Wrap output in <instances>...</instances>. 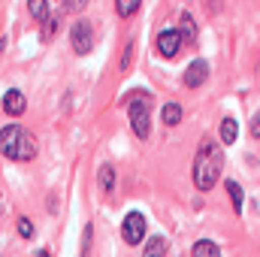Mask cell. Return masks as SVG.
Returning a JSON list of instances; mask_svg holds the SVG:
<instances>
[{"label": "cell", "instance_id": "obj_1", "mask_svg": "<svg viewBox=\"0 0 260 257\" xmlns=\"http://www.w3.org/2000/svg\"><path fill=\"white\" fill-rule=\"evenodd\" d=\"M224 173V151L215 139H203L194 157V188L197 191H212Z\"/></svg>", "mask_w": 260, "mask_h": 257}, {"label": "cell", "instance_id": "obj_2", "mask_svg": "<svg viewBox=\"0 0 260 257\" xmlns=\"http://www.w3.org/2000/svg\"><path fill=\"white\" fill-rule=\"evenodd\" d=\"M0 151L9 160H34L37 157V139L21 124H6L0 130Z\"/></svg>", "mask_w": 260, "mask_h": 257}, {"label": "cell", "instance_id": "obj_3", "mask_svg": "<svg viewBox=\"0 0 260 257\" xmlns=\"http://www.w3.org/2000/svg\"><path fill=\"white\" fill-rule=\"evenodd\" d=\"M148 103H151V94L148 91H130L127 97H124V106H127V112H130V130L139 139H148V133H151Z\"/></svg>", "mask_w": 260, "mask_h": 257}, {"label": "cell", "instance_id": "obj_4", "mask_svg": "<svg viewBox=\"0 0 260 257\" xmlns=\"http://www.w3.org/2000/svg\"><path fill=\"white\" fill-rule=\"evenodd\" d=\"M70 46H73L76 55H88V52L94 49V24L85 21V18H79V21L70 27Z\"/></svg>", "mask_w": 260, "mask_h": 257}, {"label": "cell", "instance_id": "obj_5", "mask_svg": "<svg viewBox=\"0 0 260 257\" xmlns=\"http://www.w3.org/2000/svg\"><path fill=\"white\" fill-rule=\"evenodd\" d=\"M121 236L127 245H139L145 239V215L142 212H127L124 224H121Z\"/></svg>", "mask_w": 260, "mask_h": 257}, {"label": "cell", "instance_id": "obj_6", "mask_svg": "<svg viewBox=\"0 0 260 257\" xmlns=\"http://www.w3.org/2000/svg\"><path fill=\"white\" fill-rule=\"evenodd\" d=\"M179 49H182V34H179V27H167V30L157 34V55H160V58L173 61V58L179 55Z\"/></svg>", "mask_w": 260, "mask_h": 257}, {"label": "cell", "instance_id": "obj_7", "mask_svg": "<svg viewBox=\"0 0 260 257\" xmlns=\"http://www.w3.org/2000/svg\"><path fill=\"white\" fill-rule=\"evenodd\" d=\"M206 79H209V64H206L203 58L191 61V64L185 67V73H182V82H185L188 88H200Z\"/></svg>", "mask_w": 260, "mask_h": 257}, {"label": "cell", "instance_id": "obj_8", "mask_svg": "<svg viewBox=\"0 0 260 257\" xmlns=\"http://www.w3.org/2000/svg\"><path fill=\"white\" fill-rule=\"evenodd\" d=\"M115 182H118L115 167H112V164H103V167L97 170V185H100L103 197H112V194H115Z\"/></svg>", "mask_w": 260, "mask_h": 257}, {"label": "cell", "instance_id": "obj_9", "mask_svg": "<svg viewBox=\"0 0 260 257\" xmlns=\"http://www.w3.org/2000/svg\"><path fill=\"white\" fill-rule=\"evenodd\" d=\"M24 109H27L24 94H21V91H15V88H9V91L3 94V112H6V115H21Z\"/></svg>", "mask_w": 260, "mask_h": 257}, {"label": "cell", "instance_id": "obj_10", "mask_svg": "<svg viewBox=\"0 0 260 257\" xmlns=\"http://www.w3.org/2000/svg\"><path fill=\"white\" fill-rule=\"evenodd\" d=\"M227 194H230V203H233V212L242 215V206H245V191L236 179H227Z\"/></svg>", "mask_w": 260, "mask_h": 257}, {"label": "cell", "instance_id": "obj_11", "mask_svg": "<svg viewBox=\"0 0 260 257\" xmlns=\"http://www.w3.org/2000/svg\"><path fill=\"white\" fill-rule=\"evenodd\" d=\"M167 239L164 236H151L148 242H145V248H142V257H167Z\"/></svg>", "mask_w": 260, "mask_h": 257}, {"label": "cell", "instance_id": "obj_12", "mask_svg": "<svg viewBox=\"0 0 260 257\" xmlns=\"http://www.w3.org/2000/svg\"><path fill=\"white\" fill-rule=\"evenodd\" d=\"M160 121H164L167 127H176V124L182 121V106H179V103H164V109H160Z\"/></svg>", "mask_w": 260, "mask_h": 257}, {"label": "cell", "instance_id": "obj_13", "mask_svg": "<svg viewBox=\"0 0 260 257\" xmlns=\"http://www.w3.org/2000/svg\"><path fill=\"white\" fill-rule=\"evenodd\" d=\"M191 254L194 257H221V248H218L212 239H197L194 248H191Z\"/></svg>", "mask_w": 260, "mask_h": 257}, {"label": "cell", "instance_id": "obj_14", "mask_svg": "<svg viewBox=\"0 0 260 257\" xmlns=\"http://www.w3.org/2000/svg\"><path fill=\"white\" fill-rule=\"evenodd\" d=\"M236 136H239V124H236V118L227 115V118L221 121V142H224V145H233Z\"/></svg>", "mask_w": 260, "mask_h": 257}, {"label": "cell", "instance_id": "obj_15", "mask_svg": "<svg viewBox=\"0 0 260 257\" xmlns=\"http://www.w3.org/2000/svg\"><path fill=\"white\" fill-rule=\"evenodd\" d=\"M179 34H182V43L188 40V43H194L197 40V21L191 12H182V27H179Z\"/></svg>", "mask_w": 260, "mask_h": 257}, {"label": "cell", "instance_id": "obj_16", "mask_svg": "<svg viewBox=\"0 0 260 257\" xmlns=\"http://www.w3.org/2000/svg\"><path fill=\"white\" fill-rule=\"evenodd\" d=\"M27 9L37 21H46L49 18V0H27Z\"/></svg>", "mask_w": 260, "mask_h": 257}, {"label": "cell", "instance_id": "obj_17", "mask_svg": "<svg viewBox=\"0 0 260 257\" xmlns=\"http://www.w3.org/2000/svg\"><path fill=\"white\" fill-rule=\"evenodd\" d=\"M139 6H142L139 0H118V3H115V9H118V15H121V18L136 15V12H139Z\"/></svg>", "mask_w": 260, "mask_h": 257}, {"label": "cell", "instance_id": "obj_18", "mask_svg": "<svg viewBox=\"0 0 260 257\" xmlns=\"http://www.w3.org/2000/svg\"><path fill=\"white\" fill-rule=\"evenodd\" d=\"M55 34H58V15H49V18L43 21V40L49 43V40H52Z\"/></svg>", "mask_w": 260, "mask_h": 257}, {"label": "cell", "instance_id": "obj_19", "mask_svg": "<svg viewBox=\"0 0 260 257\" xmlns=\"http://www.w3.org/2000/svg\"><path fill=\"white\" fill-rule=\"evenodd\" d=\"M18 236H21V239H30V236H34V224H30V218H24V215L18 218Z\"/></svg>", "mask_w": 260, "mask_h": 257}, {"label": "cell", "instance_id": "obj_20", "mask_svg": "<svg viewBox=\"0 0 260 257\" xmlns=\"http://www.w3.org/2000/svg\"><path fill=\"white\" fill-rule=\"evenodd\" d=\"M130 64H133V43H127V46H124V55H121V64H118V70H121V73H127Z\"/></svg>", "mask_w": 260, "mask_h": 257}, {"label": "cell", "instance_id": "obj_21", "mask_svg": "<svg viewBox=\"0 0 260 257\" xmlns=\"http://www.w3.org/2000/svg\"><path fill=\"white\" fill-rule=\"evenodd\" d=\"M85 6H88L85 0H67V3H64L67 12H79V9H85Z\"/></svg>", "mask_w": 260, "mask_h": 257}, {"label": "cell", "instance_id": "obj_22", "mask_svg": "<svg viewBox=\"0 0 260 257\" xmlns=\"http://www.w3.org/2000/svg\"><path fill=\"white\" fill-rule=\"evenodd\" d=\"M37 257H52V254H49V248H43V251H40Z\"/></svg>", "mask_w": 260, "mask_h": 257}]
</instances>
